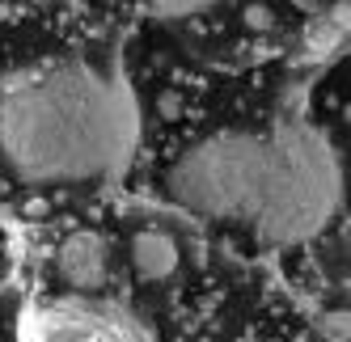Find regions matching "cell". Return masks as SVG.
I'll use <instances>...</instances> for the list:
<instances>
[{
  "instance_id": "277c9868",
  "label": "cell",
  "mask_w": 351,
  "mask_h": 342,
  "mask_svg": "<svg viewBox=\"0 0 351 342\" xmlns=\"http://www.w3.org/2000/svg\"><path fill=\"white\" fill-rule=\"evenodd\" d=\"M56 275L72 296H97L110 279V246L97 228H77L60 241Z\"/></svg>"
},
{
  "instance_id": "6da1fadb",
  "label": "cell",
  "mask_w": 351,
  "mask_h": 342,
  "mask_svg": "<svg viewBox=\"0 0 351 342\" xmlns=\"http://www.w3.org/2000/svg\"><path fill=\"white\" fill-rule=\"evenodd\" d=\"M182 207L241 224L267 246L313 241L343 207V165L313 123L275 118L267 131H216L169 169Z\"/></svg>"
},
{
  "instance_id": "7a4b0ae2",
  "label": "cell",
  "mask_w": 351,
  "mask_h": 342,
  "mask_svg": "<svg viewBox=\"0 0 351 342\" xmlns=\"http://www.w3.org/2000/svg\"><path fill=\"white\" fill-rule=\"evenodd\" d=\"M140 144L136 89L119 60H60L0 89V161L26 186H102Z\"/></svg>"
},
{
  "instance_id": "5b68a950",
  "label": "cell",
  "mask_w": 351,
  "mask_h": 342,
  "mask_svg": "<svg viewBox=\"0 0 351 342\" xmlns=\"http://www.w3.org/2000/svg\"><path fill=\"white\" fill-rule=\"evenodd\" d=\"M132 262L136 275L148 283H161L178 271V241H173L165 228H140L132 241Z\"/></svg>"
},
{
  "instance_id": "3957f363",
  "label": "cell",
  "mask_w": 351,
  "mask_h": 342,
  "mask_svg": "<svg viewBox=\"0 0 351 342\" xmlns=\"http://www.w3.org/2000/svg\"><path fill=\"white\" fill-rule=\"evenodd\" d=\"M21 342H157L140 317L119 300L60 296L34 304L17 326Z\"/></svg>"
},
{
  "instance_id": "8992f818",
  "label": "cell",
  "mask_w": 351,
  "mask_h": 342,
  "mask_svg": "<svg viewBox=\"0 0 351 342\" xmlns=\"http://www.w3.org/2000/svg\"><path fill=\"white\" fill-rule=\"evenodd\" d=\"M208 5H153L148 13H157V17H191V13H204Z\"/></svg>"
},
{
  "instance_id": "52a82bcc",
  "label": "cell",
  "mask_w": 351,
  "mask_h": 342,
  "mask_svg": "<svg viewBox=\"0 0 351 342\" xmlns=\"http://www.w3.org/2000/svg\"><path fill=\"white\" fill-rule=\"evenodd\" d=\"M245 21H250V26H258V30H267V26H271V9H263V5H258V9H250Z\"/></svg>"
}]
</instances>
